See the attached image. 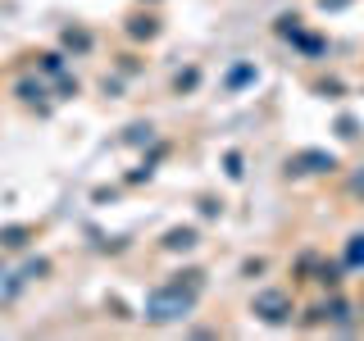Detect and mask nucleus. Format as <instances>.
Returning <instances> with one entry per match:
<instances>
[{"label": "nucleus", "instance_id": "f257e3e1", "mask_svg": "<svg viewBox=\"0 0 364 341\" xmlns=\"http://www.w3.org/2000/svg\"><path fill=\"white\" fill-rule=\"evenodd\" d=\"M364 259V237H356V246H351V264H360Z\"/></svg>", "mask_w": 364, "mask_h": 341}]
</instances>
